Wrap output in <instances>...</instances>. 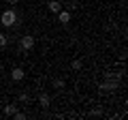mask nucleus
I'll list each match as a JSON object with an SVG mask.
<instances>
[{"label":"nucleus","mask_w":128,"mask_h":120,"mask_svg":"<svg viewBox=\"0 0 128 120\" xmlns=\"http://www.w3.org/2000/svg\"><path fill=\"white\" fill-rule=\"evenodd\" d=\"M0 22H2V26H13L15 22H17V13H15L13 9H9V11H4V13L0 15Z\"/></svg>","instance_id":"1"},{"label":"nucleus","mask_w":128,"mask_h":120,"mask_svg":"<svg viewBox=\"0 0 128 120\" xmlns=\"http://www.w3.org/2000/svg\"><path fill=\"white\" fill-rule=\"evenodd\" d=\"M19 45H22V49H24V51H30L32 47H34V37H32V34H26V37H22Z\"/></svg>","instance_id":"2"},{"label":"nucleus","mask_w":128,"mask_h":120,"mask_svg":"<svg viewBox=\"0 0 128 120\" xmlns=\"http://www.w3.org/2000/svg\"><path fill=\"white\" fill-rule=\"evenodd\" d=\"M98 88H100L102 92H111V90H115V88H118V82H115V79H107V82H102Z\"/></svg>","instance_id":"3"},{"label":"nucleus","mask_w":128,"mask_h":120,"mask_svg":"<svg viewBox=\"0 0 128 120\" xmlns=\"http://www.w3.org/2000/svg\"><path fill=\"white\" fill-rule=\"evenodd\" d=\"M56 15H58V22L60 24H68L70 22V11H66V9H60Z\"/></svg>","instance_id":"4"},{"label":"nucleus","mask_w":128,"mask_h":120,"mask_svg":"<svg viewBox=\"0 0 128 120\" xmlns=\"http://www.w3.org/2000/svg\"><path fill=\"white\" fill-rule=\"evenodd\" d=\"M24 75H26V73H24V69H19V67H15V69L11 71V77H13V82H22Z\"/></svg>","instance_id":"5"},{"label":"nucleus","mask_w":128,"mask_h":120,"mask_svg":"<svg viewBox=\"0 0 128 120\" xmlns=\"http://www.w3.org/2000/svg\"><path fill=\"white\" fill-rule=\"evenodd\" d=\"M60 9H62V5H60L58 0H51V2H49V11H51V13H58Z\"/></svg>","instance_id":"6"},{"label":"nucleus","mask_w":128,"mask_h":120,"mask_svg":"<svg viewBox=\"0 0 128 120\" xmlns=\"http://www.w3.org/2000/svg\"><path fill=\"white\" fill-rule=\"evenodd\" d=\"M15 111H17V105H6V107H4V114H6V116H13Z\"/></svg>","instance_id":"7"},{"label":"nucleus","mask_w":128,"mask_h":120,"mask_svg":"<svg viewBox=\"0 0 128 120\" xmlns=\"http://www.w3.org/2000/svg\"><path fill=\"white\" fill-rule=\"evenodd\" d=\"M54 88L62 90V88H64V79H62V77H56V79H54Z\"/></svg>","instance_id":"8"},{"label":"nucleus","mask_w":128,"mask_h":120,"mask_svg":"<svg viewBox=\"0 0 128 120\" xmlns=\"http://www.w3.org/2000/svg\"><path fill=\"white\" fill-rule=\"evenodd\" d=\"M38 101H41L43 107H49V97H47V94H41V99H38Z\"/></svg>","instance_id":"9"},{"label":"nucleus","mask_w":128,"mask_h":120,"mask_svg":"<svg viewBox=\"0 0 128 120\" xmlns=\"http://www.w3.org/2000/svg\"><path fill=\"white\" fill-rule=\"evenodd\" d=\"M9 45V37L6 34H0V47H6Z\"/></svg>","instance_id":"10"},{"label":"nucleus","mask_w":128,"mask_h":120,"mask_svg":"<svg viewBox=\"0 0 128 120\" xmlns=\"http://www.w3.org/2000/svg\"><path fill=\"white\" fill-rule=\"evenodd\" d=\"M19 101H22V103H28V101H30V97H28L26 92H22V94H19Z\"/></svg>","instance_id":"11"},{"label":"nucleus","mask_w":128,"mask_h":120,"mask_svg":"<svg viewBox=\"0 0 128 120\" xmlns=\"http://www.w3.org/2000/svg\"><path fill=\"white\" fill-rule=\"evenodd\" d=\"M73 69H75V71L81 69V60H73Z\"/></svg>","instance_id":"12"},{"label":"nucleus","mask_w":128,"mask_h":120,"mask_svg":"<svg viewBox=\"0 0 128 120\" xmlns=\"http://www.w3.org/2000/svg\"><path fill=\"white\" fill-rule=\"evenodd\" d=\"M13 116H15V118H17V120H24V118H26V114H22V111H15Z\"/></svg>","instance_id":"13"},{"label":"nucleus","mask_w":128,"mask_h":120,"mask_svg":"<svg viewBox=\"0 0 128 120\" xmlns=\"http://www.w3.org/2000/svg\"><path fill=\"white\" fill-rule=\"evenodd\" d=\"M102 114V109H100V107H96V109H92V116H100Z\"/></svg>","instance_id":"14"},{"label":"nucleus","mask_w":128,"mask_h":120,"mask_svg":"<svg viewBox=\"0 0 128 120\" xmlns=\"http://www.w3.org/2000/svg\"><path fill=\"white\" fill-rule=\"evenodd\" d=\"M6 2H9L11 7H15V5H17V2H19V0H6Z\"/></svg>","instance_id":"15"}]
</instances>
